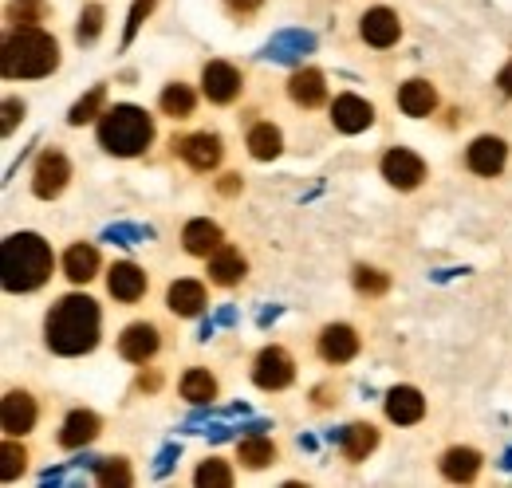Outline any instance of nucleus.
<instances>
[{"instance_id":"nucleus-38","label":"nucleus","mask_w":512,"mask_h":488,"mask_svg":"<svg viewBox=\"0 0 512 488\" xmlns=\"http://www.w3.org/2000/svg\"><path fill=\"white\" fill-rule=\"evenodd\" d=\"M103 241L142 244V241H154V229H150V225H111V229L103 233Z\"/></svg>"},{"instance_id":"nucleus-46","label":"nucleus","mask_w":512,"mask_h":488,"mask_svg":"<svg viewBox=\"0 0 512 488\" xmlns=\"http://www.w3.org/2000/svg\"><path fill=\"white\" fill-rule=\"evenodd\" d=\"M158 386H162V378H158L154 370H150V374H146V370L138 374V390H158Z\"/></svg>"},{"instance_id":"nucleus-22","label":"nucleus","mask_w":512,"mask_h":488,"mask_svg":"<svg viewBox=\"0 0 512 488\" xmlns=\"http://www.w3.org/2000/svg\"><path fill=\"white\" fill-rule=\"evenodd\" d=\"M221 244H225V233H221L217 221H209V217L186 221V229H182V248H186L190 256H205V260H209Z\"/></svg>"},{"instance_id":"nucleus-37","label":"nucleus","mask_w":512,"mask_h":488,"mask_svg":"<svg viewBox=\"0 0 512 488\" xmlns=\"http://www.w3.org/2000/svg\"><path fill=\"white\" fill-rule=\"evenodd\" d=\"M24 465H28V449L16 445V437H8V441H4V469H0V477H4V481H16V477L24 473Z\"/></svg>"},{"instance_id":"nucleus-34","label":"nucleus","mask_w":512,"mask_h":488,"mask_svg":"<svg viewBox=\"0 0 512 488\" xmlns=\"http://www.w3.org/2000/svg\"><path fill=\"white\" fill-rule=\"evenodd\" d=\"M193 485L197 488H229L233 485V469L221 461V457H205L193 473Z\"/></svg>"},{"instance_id":"nucleus-1","label":"nucleus","mask_w":512,"mask_h":488,"mask_svg":"<svg viewBox=\"0 0 512 488\" xmlns=\"http://www.w3.org/2000/svg\"><path fill=\"white\" fill-rule=\"evenodd\" d=\"M103 339V311L91 296L67 292L44 315V343L60 359H79L91 355Z\"/></svg>"},{"instance_id":"nucleus-4","label":"nucleus","mask_w":512,"mask_h":488,"mask_svg":"<svg viewBox=\"0 0 512 488\" xmlns=\"http://www.w3.org/2000/svg\"><path fill=\"white\" fill-rule=\"evenodd\" d=\"M95 138L111 158H138L154 142V119L134 103H115L99 115Z\"/></svg>"},{"instance_id":"nucleus-24","label":"nucleus","mask_w":512,"mask_h":488,"mask_svg":"<svg viewBox=\"0 0 512 488\" xmlns=\"http://www.w3.org/2000/svg\"><path fill=\"white\" fill-rule=\"evenodd\" d=\"M205 304H209V296H205V284H201V280H174V284L166 288V307H170L178 319L201 315Z\"/></svg>"},{"instance_id":"nucleus-25","label":"nucleus","mask_w":512,"mask_h":488,"mask_svg":"<svg viewBox=\"0 0 512 488\" xmlns=\"http://www.w3.org/2000/svg\"><path fill=\"white\" fill-rule=\"evenodd\" d=\"M245 272H249V264H245L241 248H233V244H221V248L209 256V280H213L217 288H233V284H241Z\"/></svg>"},{"instance_id":"nucleus-42","label":"nucleus","mask_w":512,"mask_h":488,"mask_svg":"<svg viewBox=\"0 0 512 488\" xmlns=\"http://www.w3.org/2000/svg\"><path fill=\"white\" fill-rule=\"evenodd\" d=\"M260 4H264V0H225V8H229L237 20H249Z\"/></svg>"},{"instance_id":"nucleus-5","label":"nucleus","mask_w":512,"mask_h":488,"mask_svg":"<svg viewBox=\"0 0 512 488\" xmlns=\"http://www.w3.org/2000/svg\"><path fill=\"white\" fill-rule=\"evenodd\" d=\"M253 382L260 386V390H268V394L288 390V386L296 382V359H292L284 347L268 343V347L253 359Z\"/></svg>"},{"instance_id":"nucleus-36","label":"nucleus","mask_w":512,"mask_h":488,"mask_svg":"<svg viewBox=\"0 0 512 488\" xmlns=\"http://www.w3.org/2000/svg\"><path fill=\"white\" fill-rule=\"evenodd\" d=\"M48 16H52L48 0H12L8 4V20L12 24H36V20H48Z\"/></svg>"},{"instance_id":"nucleus-35","label":"nucleus","mask_w":512,"mask_h":488,"mask_svg":"<svg viewBox=\"0 0 512 488\" xmlns=\"http://www.w3.org/2000/svg\"><path fill=\"white\" fill-rule=\"evenodd\" d=\"M103 20H107L103 4H87V8L79 12V24H75V40H79V44H95V40H99V32H103Z\"/></svg>"},{"instance_id":"nucleus-7","label":"nucleus","mask_w":512,"mask_h":488,"mask_svg":"<svg viewBox=\"0 0 512 488\" xmlns=\"http://www.w3.org/2000/svg\"><path fill=\"white\" fill-rule=\"evenodd\" d=\"M67 182H71V162H67V154L44 150V154L36 158V170H32V193H36L40 201H56L67 189Z\"/></svg>"},{"instance_id":"nucleus-31","label":"nucleus","mask_w":512,"mask_h":488,"mask_svg":"<svg viewBox=\"0 0 512 488\" xmlns=\"http://www.w3.org/2000/svg\"><path fill=\"white\" fill-rule=\"evenodd\" d=\"M237 461H241L245 469H268V465L276 461V441H268V437H260V433H249V437L237 445Z\"/></svg>"},{"instance_id":"nucleus-33","label":"nucleus","mask_w":512,"mask_h":488,"mask_svg":"<svg viewBox=\"0 0 512 488\" xmlns=\"http://www.w3.org/2000/svg\"><path fill=\"white\" fill-rule=\"evenodd\" d=\"M103 103H107V87H103V83H95V87H91V91H87V95H83V99H79V103L67 111V122H71V126L91 122L95 115H103V111H107Z\"/></svg>"},{"instance_id":"nucleus-14","label":"nucleus","mask_w":512,"mask_h":488,"mask_svg":"<svg viewBox=\"0 0 512 488\" xmlns=\"http://www.w3.org/2000/svg\"><path fill=\"white\" fill-rule=\"evenodd\" d=\"M331 126L339 134H363L367 126H375V107L363 99V95H335L331 103Z\"/></svg>"},{"instance_id":"nucleus-11","label":"nucleus","mask_w":512,"mask_h":488,"mask_svg":"<svg viewBox=\"0 0 512 488\" xmlns=\"http://www.w3.org/2000/svg\"><path fill=\"white\" fill-rule=\"evenodd\" d=\"M359 347H363V339H359V331H355L351 323H327L320 331V339H316L320 359L331 366L351 363V359L359 355Z\"/></svg>"},{"instance_id":"nucleus-23","label":"nucleus","mask_w":512,"mask_h":488,"mask_svg":"<svg viewBox=\"0 0 512 488\" xmlns=\"http://www.w3.org/2000/svg\"><path fill=\"white\" fill-rule=\"evenodd\" d=\"M331 441H339L343 457L359 465V461H367V453H375V445H379V429L371 426V422H351V426H343L339 433H331Z\"/></svg>"},{"instance_id":"nucleus-19","label":"nucleus","mask_w":512,"mask_h":488,"mask_svg":"<svg viewBox=\"0 0 512 488\" xmlns=\"http://www.w3.org/2000/svg\"><path fill=\"white\" fill-rule=\"evenodd\" d=\"M288 99H292L296 107H304V111H316L323 99H327V79H323L320 67H300V71H292V79H288Z\"/></svg>"},{"instance_id":"nucleus-9","label":"nucleus","mask_w":512,"mask_h":488,"mask_svg":"<svg viewBox=\"0 0 512 488\" xmlns=\"http://www.w3.org/2000/svg\"><path fill=\"white\" fill-rule=\"evenodd\" d=\"M241 87H245V79H241V71H237L233 63L209 60L201 67V95H205L209 103L229 107V103L241 95Z\"/></svg>"},{"instance_id":"nucleus-15","label":"nucleus","mask_w":512,"mask_h":488,"mask_svg":"<svg viewBox=\"0 0 512 488\" xmlns=\"http://www.w3.org/2000/svg\"><path fill=\"white\" fill-rule=\"evenodd\" d=\"M146 288H150V280H146V272H142L134 260H115V264L107 268V292H111L119 304H138V300L146 296Z\"/></svg>"},{"instance_id":"nucleus-20","label":"nucleus","mask_w":512,"mask_h":488,"mask_svg":"<svg viewBox=\"0 0 512 488\" xmlns=\"http://www.w3.org/2000/svg\"><path fill=\"white\" fill-rule=\"evenodd\" d=\"M398 107H402V115H410V119H430V115L438 111V91H434V83H430V79H406V83L398 87Z\"/></svg>"},{"instance_id":"nucleus-32","label":"nucleus","mask_w":512,"mask_h":488,"mask_svg":"<svg viewBox=\"0 0 512 488\" xmlns=\"http://www.w3.org/2000/svg\"><path fill=\"white\" fill-rule=\"evenodd\" d=\"M91 469H95V481L99 485H119V488H127L134 485V473H130V461L127 457H95L91 461Z\"/></svg>"},{"instance_id":"nucleus-10","label":"nucleus","mask_w":512,"mask_h":488,"mask_svg":"<svg viewBox=\"0 0 512 488\" xmlns=\"http://www.w3.org/2000/svg\"><path fill=\"white\" fill-rule=\"evenodd\" d=\"M505 162H509V142H505V138L481 134V138H473V142L465 146V166H469V174H477V178H497V174L505 170Z\"/></svg>"},{"instance_id":"nucleus-17","label":"nucleus","mask_w":512,"mask_h":488,"mask_svg":"<svg viewBox=\"0 0 512 488\" xmlns=\"http://www.w3.org/2000/svg\"><path fill=\"white\" fill-rule=\"evenodd\" d=\"M359 36H363L371 48H390V44H398V36H402V20H398V12H390V8H367L363 20H359Z\"/></svg>"},{"instance_id":"nucleus-2","label":"nucleus","mask_w":512,"mask_h":488,"mask_svg":"<svg viewBox=\"0 0 512 488\" xmlns=\"http://www.w3.org/2000/svg\"><path fill=\"white\" fill-rule=\"evenodd\" d=\"M52 268H56L52 244L40 233H12L0 244V280H4L8 296L40 292L52 280Z\"/></svg>"},{"instance_id":"nucleus-40","label":"nucleus","mask_w":512,"mask_h":488,"mask_svg":"<svg viewBox=\"0 0 512 488\" xmlns=\"http://www.w3.org/2000/svg\"><path fill=\"white\" fill-rule=\"evenodd\" d=\"M154 4H158V0H134V4H130L127 28H123V48H130V44H134V36H138V28L146 24V16L154 12Z\"/></svg>"},{"instance_id":"nucleus-28","label":"nucleus","mask_w":512,"mask_h":488,"mask_svg":"<svg viewBox=\"0 0 512 488\" xmlns=\"http://www.w3.org/2000/svg\"><path fill=\"white\" fill-rule=\"evenodd\" d=\"M245 146H249V154H253L256 162H272V158L284 154V134L272 122H256L253 130H249V138H245Z\"/></svg>"},{"instance_id":"nucleus-39","label":"nucleus","mask_w":512,"mask_h":488,"mask_svg":"<svg viewBox=\"0 0 512 488\" xmlns=\"http://www.w3.org/2000/svg\"><path fill=\"white\" fill-rule=\"evenodd\" d=\"M355 288L363 296H383L386 288H390V276L379 272V268H355Z\"/></svg>"},{"instance_id":"nucleus-3","label":"nucleus","mask_w":512,"mask_h":488,"mask_svg":"<svg viewBox=\"0 0 512 488\" xmlns=\"http://www.w3.org/2000/svg\"><path fill=\"white\" fill-rule=\"evenodd\" d=\"M60 67V40L36 24H16L4 36L0 75L4 79H44Z\"/></svg>"},{"instance_id":"nucleus-30","label":"nucleus","mask_w":512,"mask_h":488,"mask_svg":"<svg viewBox=\"0 0 512 488\" xmlns=\"http://www.w3.org/2000/svg\"><path fill=\"white\" fill-rule=\"evenodd\" d=\"M182 398L190 402V406H209L213 398H217V378L209 374V370H201V366H190L186 374H182Z\"/></svg>"},{"instance_id":"nucleus-16","label":"nucleus","mask_w":512,"mask_h":488,"mask_svg":"<svg viewBox=\"0 0 512 488\" xmlns=\"http://www.w3.org/2000/svg\"><path fill=\"white\" fill-rule=\"evenodd\" d=\"M308 52H316V32H304V28H288V32H276L264 48V60L272 63H304Z\"/></svg>"},{"instance_id":"nucleus-6","label":"nucleus","mask_w":512,"mask_h":488,"mask_svg":"<svg viewBox=\"0 0 512 488\" xmlns=\"http://www.w3.org/2000/svg\"><path fill=\"white\" fill-rule=\"evenodd\" d=\"M174 154H178L190 170L209 174V170L221 166L225 142H221V134H213V130H197V134H186V138H174Z\"/></svg>"},{"instance_id":"nucleus-44","label":"nucleus","mask_w":512,"mask_h":488,"mask_svg":"<svg viewBox=\"0 0 512 488\" xmlns=\"http://www.w3.org/2000/svg\"><path fill=\"white\" fill-rule=\"evenodd\" d=\"M217 189H221V193H225V197H233V193H237V189H241V174H225V178H221V182H217Z\"/></svg>"},{"instance_id":"nucleus-21","label":"nucleus","mask_w":512,"mask_h":488,"mask_svg":"<svg viewBox=\"0 0 512 488\" xmlns=\"http://www.w3.org/2000/svg\"><path fill=\"white\" fill-rule=\"evenodd\" d=\"M103 433V418L95 414V410H71L64 418V426H60V445L64 449H83V445H91L95 437Z\"/></svg>"},{"instance_id":"nucleus-45","label":"nucleus","mask_w":512,"mask_h":488,"mask_svg":"<svg viewBox=\"0 0 512 488\" xmlns=\"http://www.w3.org/2000/svg\"><path fill=\"white\" fill-rule=\"evenodd\" d=\"M497 87H501V91H505V95L512 99V60L505 63L501 71H497Z\"/></svg>"},{"instance_id":"nucleus-27","label":"nucleus","mask_w":512,"mask_h":488,"mask_svg":"<svg viewBox=\"0 0 512 488\" xmlns=\"http://www.w3.org/2000/svg\"><path fill=\"white\" fill-rule=\"evenodd\" d=\"M64 276L71 284H91L99 276V248L95 244H71L64 252Z\"/></svg>"},{"instance_id":"nucleus-43","label":"nucleus","mask_w":512,"mask_h":488,"mask_svg":"<svg viewBox=\"0 0 512 488\" xmlns=\"http://www.w3.org/2000/svg\"><path fill=\"white\" fill-rule=\"evenodd\" d=\"M178 453H182L178 445H166V449H162V457H158V465H154V473H158V477H166V473L174 469V461H178Z\"/></svg>"},{"instance_id":"nucleus-8","label":"nucleus","mask_w":512,"mask_h":488,"mask_svg":"<svg viewBox=\"0 0 512 488\" xmlns=\"http://www.w3.org/2000/svg\"><path fill=\"white\" fill-rule=\"evenodd\" d=\"M379 170H383L386 185H394V189H402V193H410V189H418V185L426 182V162H422L414 150H406V146L386 150Z\"/></svg>"},{"instance_id":"nucleus-13","label":"nucleus","mask_w":512,"mask_h":488,"mask_svg":"<svg viewBox=\"0 0 512 488\" xmlns=\"http://www.w3.org/2000/svg\"><path fill=\"white\" fill-rule=\"evenodd\" d=\"M158 347H162V331H158L150 319L130 323V327H123V335H119V355H123L127 363L146 366L158 355Z\"/></svg>"},{"instance_id":"nucleus-29","label":"nucleus","mask_w":512,"mask_h":488,"mask_svg":"<svg viewBox=\"0 0 512 488\" xmlns=\"http://www.w3.org/2000/svg\"><path fill=\"white\" fill-rule=\"evenodd\" d=\"M193 107H197V95H193L190 83H166L162 87V95H158V111L166 115V119H190Z\"/></svg>"},{"instance_id":"nucleus-12","label":"nucleus","mask_w":512,"mask_h":488,"mask_svg":"<svg viewBox=\"0 0 512 488\" xmlns=\"http://www.w3.org/2000/svg\"><path fill=\"white\" fill-rule=\"evenodd\" d=\"M40 422V406H36V398L28 394V390H8L4 394V402H0V426L8 437H24V433H32Z\"/></svg>"},{"instance_id":"nucleus-41","label":"nucleus","mask_w":512,"mask_h":488,"mask_svg":"<svg viewBox=\"0 0 512 488\" xmlns=\"http://www.w3.org/2000/svg\"><path fill=\"white\" fill-rule=\"evenodd\" d=\"M16 119H24V103L20 99H4V134L16 130Z\"/></svg>"},{"instance_id":"nucleus-26","label":"nucleus","mask_w":512,"mask_h":488,"mask_svg":"<svg viewBox=\"0 0 512 488\" xmlns=\"http://www.w3.org/2000/svg\"><path fill=\"white\" fill-rule=\"evenodd\" d=\"M481 473V453L469 449V445H453L442 453V477L453 485H469L473 477Z\"/></svg>"},{"instance_id":"nucleus-18","label":"nucleus","mask_w":512,"mask_h":488,"mask_svg":"<svg viewBox=\"0 0 512 488\" xmlns=\"http://www.w3.org/2000/svg\"><path fill=\"white\" fill-rule=\"evenodd\" d=\"M386 418L394 426H418L426 418V398L418 386H394L386 394Z\"/></svg>"}]
</instances>
